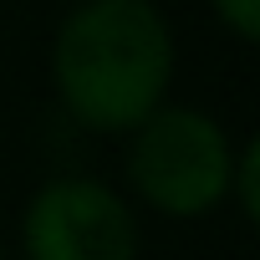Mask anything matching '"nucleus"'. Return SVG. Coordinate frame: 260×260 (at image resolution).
Returning a JSON list of instances; mask_svg holds the SVG:
<instances>
[{"label":"nucleus","instance_id":"nucleus-5","mask_svg":"<svg viewBox=\"0 0 260 260\" xmlns=\"http://www.w3.org/2000/svg\"><path fill=\"white\" fill-rule=\"evenodd\" d=\"M214 16L240 36V41H255L260 36V0H209Z\"/></svg>","mask_w":260,"mask_h":260},{"label":"nucleus","instance_id":"nucleus-2","mask_svg":"<svg viewBox=\"0 0 260 260\" xmlns=\"http://www.w3.org/2000/svg\"><path fill=\"white\" fill-rule=\"evenodd\" d=\"M235 148L199 107H153L127 143V184L138 199L174 219H199L230 199Z\"/></svg>","mask_w":260,"mask_h":260},{"label":"nucleus","instance_id":"nucleus-6","mask_svg":"<svg viewBox=\"0 0 260 260\" xmlns=\"http://www.w3.org/2000/svg\"><path fill=\"white\" fill-rule=\"evenodd\" d=\"M0 260H6V250H0Z\"/></svg>","mask_w":260,"mask_h":260},{"label":"nucleus","instance_id":"nucleus-3","mask_svg":"<svg viewBox=\"0 0 260 260\" xmlns=\"http://www.w3.org/2000/svg\"><path fill=\"white\" fill-rule=\"evenodd\" d=\"M31 260H138V214L97 179H51L21 219Z\"/></svg>","mask_w":260,"mask_h":260},{"label":"nucleus","instance_id":"nucleus-1","mask_svg":"<svg viewBox=\"0 0 260 260\" xmlns=\"http://www.w3.org/2000/svg\"><path fill=\"white\" fill-rule=\"evenodd\" d=\"M61 107L92 133H133L174 82V31L153 0H82L51 51Z\"/></svg>","mask_w":260,"mask_h":260},{"label":"nucleus","instance_id":"nucleus-4","mask_svg":"<svg viewBox=\"0 0 260 260\" xmlns=\"http://www.w3.org/2000/svg\"><path fill=\"white\" fill-rule=\"evenodd\" d=\"M230 194L240 199V214L255 224V219H260V143H255V138L235 153V169H230Z\"/></svg>","mask_w":260,"mask_h":260}]
</instances>
